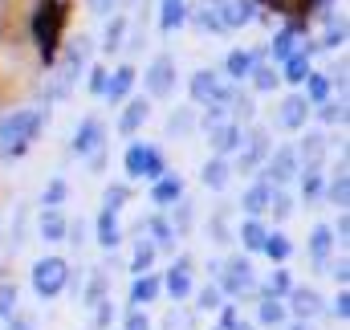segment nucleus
I'll list each match as a JSON object with an SVG mask.
<instances>
[{"label": "nucleus", "mask_w": 350, "mask_h": 330, "mask_svg": "<svg viewBox=\"0 0 350 330\" xmlns=\"http://www.w3.org/2000/svg\"><path fill=\"white\" fill-rule=\"evenodd\" d=\"M102 139H106L102 123H98V118H86V123L78 127V135H74V155H94V151L102 147Z\"/></svg>", "instance_id": "obj_9"}, {"label": "nucleus", "mask_w": 350, "mask_h": 330, "mask_svg": "<svg viewBox=\"0 0 350 330\" xmlns=\"http://www.w3.org/2000/svg\"><path fill=\"white\" fill-rule=\"evenodd\" d=\"M8 330H33V318L29 314H12V327Z\"/></svg>", "instance_id": "obj_53"}, {"label": "nucleus", "mask_w": 350, "mask_h": 330, "mask_svg": "<svg viewBox=\"0 0 350 330\" xmlns=\"http://www.w3.org/2000/svg\"><path fill=\"white\" fill-rule=\"evenodd\" d=\"M265 237H269V233H265L261 220H245V229H241V241L253 249V253H257V249H265Z\"/></svg>", "instance_id": "obj_30"}, {"label": "nucleus", "mask_w": 350, "mask_h": 330, "mask_svg": "<svg viewBox=\"0 0 350 330\" xmlns=\"http://www.w3.org/2000/svg\"><path fill=\"white\" fill-rule=\"evenodd\" d=\"M191 127H196V114H191V110H179V114H172V123H167L172 135H187Z\"/></svg>", "instance_id": "obj_38"}, {"label": "nucleus", "mask_w": 350, "mask_h": 330, "mask_svg": "<svg viewBox=\"0 0 350 330\" xmlns=\"http://www.w3.org/2000/svg\"><path fill=\"white\" fill-rule=\"evenodd\" d=\"M269 200H273V188L261 179V183H253V188L245 192V200H241V204H245V212H249V216H261L265 208H269Z\"/></svg>", "instance_id": "obj_20"}, {"label": "nucleus", "mask_w": 350, "mask_h": 330, "mask_svg": "<svg viewBox=\"0 0 350 330\" xmlns=\"http://www.w3.org/2000/svg\"><path fill=\"white\" fill-rule=\"evenodd\" d=\"M253 66H257V62H253V53H249V49H232V53H228V62H224V70H228V78H232V82L249 78V74H253Z\"/></svg>", "instance_id": "obj_21"}, {"label": "nucleus", "mask_w": 350, "mask_h": 330, "mask_svg": "<svg viewBox=\"0 0 350 330\" xmlns=\"http://www.w3.org/2000/svg\"><path fill=\"white\" fill-rule=\"evenodd\" d=\"M86 4H90V12H94V16H110V12L118 8V0H86Z\"/></svg>", "instance_id": "obj_50"}, {"label": "nucleus", "mask_w": 350, "mask_h": 330, "mask_svg": "<svg viewBox=\"0 0 350 330\" xmlns=\"http://www.w3.org/2000/svg\"><path fill=\"white\" fill-rule=\"evenodd\" d=\"M191 98H196L200 106H232L237 90L224 86L212 70H200V74H191Z\"/></svg>", "instance_id": "obj_4"}, {"label": "nucleus", "mask_w": 350, "mask_h": 330, "mask_svg": "<svg viewBox=\"0 0 350 330\" xmlns=\"http://www.w3.org/2000/svg\"><path fill=\"white\" fill-rule=\"evenodd\" d=\"M151 233H155V245H172L175 241V229L163 220V216H151V225H147Z\"/></svg>", "instance_id": "obj_36"}, {"label": "nucleus", "mask_w": 350, "mask_h": 330, "mask_svg": "<svg viewBox=\"0 0 350 330\" xmlns=\"http://www.w3.org/2000/svg\"><path fill=\"white\" fill-rule=\"evenodd\" d=\"M306 114H310V102L293 94V98H285V102H281V114H277V123H281L285 131H301V127H306Z\"/></svg>", "instance_id": "obj_10"}, {"label": "nucleus", "mask_w": 350, "mask_h": 330, "mask_svg": "<svg viewBox=\"0 0 350 330\" xmlns=\"http://www.w3.org/2000/svg\"><path fill=\"white\" fill-rule=\"evenodd\" d=\"M167 290H172V298H187L191 294V269H187V261H179L172 273H167Z\"/></svg>", "instance_id": "obj_24"}, {"label": "nucleus", "mask_w": 350, "mask_h": 330, "mask_svg": "<svg viewBox=\"0 0 350 330\" xmlns=\"http://www.w3.org/2000/svg\"><path fill=\"white\" fill-rule=\"evenodd\" d=\"M212 147H216V155L220 160H228L232 151H241L245 147V131H241V123H220V127H212Z\"/></svg>", "instance_id": "obj_7"}, {"label": "nucleus", "mask_w": 350, "mask_h": 330, "mask_svg": "<svg viewBox=\"0 0 350 330\" xmlns=\"http://www.w3.org/2000/svg\"><path fill=\"white\" fill-rule=\"evenodd\" d=\"M265 253H269L273 261H285V257L293 253V245H289V241H285L281 233H273V237H265Z\"/></svg>", "instance_id": "obj_34"}, {"label": "nucleus", "mask_w": 350, "mask_h": 330, "mask_svg": "<svg viewBox=\"0 0 350 330\" xmlns=\"http://www.w3.org/2000/svg\"><path fill=\"white\" fill-rule=\"evenodd\" d=\"M261 322H265V327H277V322H285V306H281L277 298H265V302H261Z\"/></svg>", "instance_id": "obj_32"}, {"label": "nucleus", "mask_w": 350, "mask_h": 330, "mask_svg": "<svg viewBox=\"0 0 350 330\" xmlns=\"http://www.w3.org/2000/svg\"><path fill=\"white\" fill-rule=\"evenodd\" d=\"M253 82H257V90H273L277 86V74L269 66H253Z\"/></svg>", "instance_id": "obj_44"}, {"label": "nucleus", "mask_w": 350, "mask_h": 330, "mask_svg": "<svg viewBox=\"0 0 350 330\" xmlns=\"http://www.w3.org/2000/svg\"><path fill=\"white\" fill-rule=\"evenodd\" d=\"M318 114H322V123H342L347 110H342V102H330L326 98V102H318Z\"/></svg>", "instance_id": "obj_42"}, {"label": "nucleus", "mask_w": 350, "mask_h": 330, "mask_svg": "<svg viewBox=\"0 0 350 330\" xmlns=\"http://www.w3.org/2000/svg\"><path fill=\"white\" fill-rule=\"evenodd\" d=\"M41 237H45V241H70V220H66L62 212L45 208V212H41Z\"/></svg>", "instance_id": "obj_16"}, {"label": "nucleus", "mask_w": 350, "mask_h": 330, "mask_svg": "<svg viewBox=\"0 0 350 330\" xmlns=\"http://www.w3.org/2000/svg\"><path fill=\"white\" fill-rule=\"evenodd\" d=\"M277 294H289V273L285 269H277L269 277V285H265V298H277Z\"/></svg>", "instance_id": "obj_40"}, {"label": "nucleus", "mask_w": 350, "mask_h": 330, "mask_svg": "<svg viewBox=\"0 0 350 330\" xmlns=\"http://www.w3.org/2000/svg\"><path fill=\"white\" fill-rule=\"evenodd\" d=\"M289 298H293V314H297V318H314V314L322 310L314 290H289Z\"/></svg>", "instance_id": "obj_25"}, {"label": "nucleus", "mask_w": 350, "mask_h": 330, "mask_svg": "<svg viewBox=\"0 0 350 330\" xmlns=\"http://www.w3.org/2000/svg\"><path fill=\"white\" fill-rule=\"evenodd\" d=\"M204 4H220V0H204Z\"/></svg>", "instance_id": "obj_58"}, {"label": "nucleus", "mask_w": 350, "mask_h": 330, "mask_svg": "<svg viewBox=\"0 0 350 330\" xmlns=\"http://www.w3.org/2000/svg\"><path fill=\"white\" fill-rule=\"evenodd\" d=\"M224 290H228V294H245V290H253V265L237 257V261L228 265V273H224Z\"/></svg>", "instance_id": "obj_11"}, {"label": "nucleus", "mask_w": 350, "mask_h": 330, "mask_svg": "<svg viewBox=\"0 0 350 330\" xmlns=\"http://www.w3.org/2000/svg\"><path fill=\"white\" fill-rule=\"evenodd\" d=\"M269 49H273V58H277V62H289V58H293V33H289V29H285V33H277Z\"/></svg>", "instance_id": "obj_33"}, {"label": "nucleus", "mask_w": 350, "mask_h": 330, "mask_svg": "<svg viewBox=\"0 0 350 330\" xmlns=\"http://www.w3.org/2000/svg\"><path fill=\"white\" fill-rule=\"evenodd\" d=\"M330 204H334V208H347V171H338V175L330 179Z\"/></svg>", "instance_id": "obj_37"}, {"label": "nucleus", "mask_w": 350, "mask_h": 330, "mask_svg": "<svg viewBox=\"0 0 350 330\" xmlns=\"http://www.w3.org/2000/svg\"><path fill=\"white\" fill-rule=\"evenodd\" d=\"M122 200H126V188H122V183L106 188V208H110V212H118V208H122Z\"/></svg>", "instance_id": "obj_46"}, {"label": "nucleus", "mask_w": 350, "mask_h": 330, "mask_svg": "<svg viewBox=\"0 0 350 330\" xmlns=\"http://www.w3.org/2000/svg\"><path fill=\"white\" fill-rule=\"evenodd\" d=\"M122 33H126V21H122V16H110L106 41H102V45H106V49H118V45H122Z\"/></svg>", "instance_id": "obj_35"}, {"label": "nucleus", "mask_w": 350, "mask_h": 330, "mask_svg": "<svg viewBox=\"0 0 350 330\" xmlns=\"http://www.w3.org/2000/svg\"><path fill=\"white\" fill-rule=\"evenodd\" d=\"M126 330H151V327H147L143 314H131V318H126Z\"/></svg>", "instance_id": "obj_54"}, {"label": "nucleus", "mask_w": 350, "mask_h": 330, "mask_svg": "<svg viewBox=\"0 0 350 330\" xmlns=\"http://www.w3.org/2000/svg\"><path fill=\"white\" fill-rule=\"evenodd\" d=\"M147 114H151V106H147L143 98L126 102V110H122V118H118V131H122V135H135V131L147 123Z\"/></svg>", "instance_id": "obj_15"}, {"label": "nucleus", "mask_w": 350, "mask_h": 330, "mask_svg": "<svg viewBox=\"0 0 350 330\" xmlns=\"http://www.w3.org/2000/svg\"><path fill=\"white\" fill-rule=\"evenodd\" d=\"M301 192H306V200H314V196L322 192V175H318V167H306V175H301Z\"/></svg>", "instance_id": "obj_39"}, {"label": "nucleus", "mask_w": 350, "mask_h": 330, "mask_svg": "<svg viewBox=\"0 0 350 330\" xmlns=\"http://www.w3.org/2000/svg\"><path fill=\"white\" fill-rule=\"evenodd\" d=\"M232 330H253V327H245V322H237V327H232Z\"/></svg>", "instance_id": "obj_56"}, {"label": "nucleus", "mask_w": 350, "mask_h": 330, "mask_svg": "<svg viewBox=\"0 0 350 330\" xmlns=\"http://www.w3.org/2000/svg\"><path fill=\"white\" fill-rule=\"evenodd\" d=\"M151 200H155L159 208H167V204H175V200H183V179H179V175H163V179H155Z\"/></svg>", "instance_id": "obj_14"}, {"label": "nucleus", "mask_w": 350, "mask_h": 330, "mask_svg": "<svg viewBox=\"0 0 350 330\" xmlns=\"http://www.w3.org/2000/svg\"><path fill=\"white\" fill-rule=\"evenodd\" d=\"M293 151H297V160L306 155V167H318V160L326 155V135H322V131H306L301 147H293Z\"/></svg>", "instance_id": "obj_18"}, {"label": "nucleus", "mask_w": 350, "mask_h": 330, "mask_svg": "<svg viewBox=\"0 0 350 330\" xmlns=\"http://www.w3.org/2000/svg\"><path fill=\"white\" fill-rule=\"evenodd\" d=\"M16 314V285H0V318Z\"/></svg>", "instance_id": "obj_41"}, {"label": "nucleus", "mask_w": 350, "mask_h": 330, "mask_svg": "<svg viewBox=\"0 0 350 330\" xmlns=\"http://www.w3.org/2000/svg\"><path fill=\"white\" fill-rule=\"evenodd\" d=\"M143 86H147V94L151 98H167L175 90V62L167 53H159L155 62H151V70L143 74Z\"/></svg>", "instance_id": "obj_5"}, {"label": "nucleus", "mask_w": 350, "mask_h": 330, "mask_svg": "<svg viewBox=\"0 0 350 330\" xmlns=\"http://www.w3.org/2000/svg\"><path fill=\"white\" fill-rule=\"evenodd\" d=\"M200 179H204V183H208L212 192H224V188H228V179H232V164L216 155V160H208V164H204Z\"/></svg>", "instance_id": "obj_12"}, {"label": "nucleus", "mask_w": 350, "mask_h": 330, "mask_svg": "<svg viewBox=\"0 0 350 330\" xmlns=\"http://www.w3.org/2000/svg\"><path fill=\"white\" fill-rule=\"evenodd\" d=\"M66 277H70V269H66L62 257L37 261V265H33V290H37V298H57V294L66 290Z\"/></svg>", "instance_id": "obj_3"}, {"label": "nucleus", "mask_w": 350, "mask_h": 330, "mask_svg": "<svg viewBox=\"0 0 350 330\" xmlns=\"http://www.w3.org/2000/svg\"><path fill=\"white\" fill-rule=\"evenodd\" d=\"M155 294H159V277H151V273L135 277V285H131V302H135V306H147V302H155Z\"/></svg>", "instance_id": "obj_22"}, {"label": "nucleus", "mask_w": 350, "mask_h": 330, "mask_svg": "<svg viewBox=\"0 0 350 330\" xmlns=\"http://www.w3.org/2000/svg\"><path fill=\"white\" fill-rule=\"evenodd\" d=\"M297 175V151L293 147H277L273 155H269V164H265V183L269 188H281V183H289Z\"/></svg>", "instance_id": "obj_6"}, {"label": "nucleus", "mask_w": 350, "mask_h": 330, "mask_svg": "<svg viewBox=\"0 0 350 330\" xmlns=\"http://www.w3.org/2000/svg\"><path fill=\"white\" fill-rule=\"evenodd\" d=\"M347 302H350L347 294H338V302H334V314H338V318H347Z\"/></svg>", "instance_id": "obj_55"}, {"label": "nucleus", "mask_w": 350, "mask_h": 330, "mask_svg": "<svg viewBox=\"0 0 350 330\" xmlns=\"http://www.w3.org/2000/svg\"><path fill=\"white\" fill-rule=\"evenodd\" d=\"M151 261H155V245H151V241H139V245H135V261H131L135 273H147Z\"/></svg>", "instance_id": "obj_31"}, {"label": "nucleus", "mask_w": 350, "mask_h": 330, "mask_svg": "<svg viewBox=\"0 0 350 330\" xmlns=\"http://www.w3.org/2000/svg\"><path fill=\"white\" fill-rule=\"evenodd\" d=\"M326 94H330V82H326L322 74H310V78H306V102H310V106L326 102Z\"/></svg>", "instance_id": "obj_29"}, {"label": "nucleus", "mask_w": 350, "mask_h": 330, "mask_svg": "<svg viewBox=\"0 0 350 330\" xmlns=\"http://www.w3.org/2000/svg\"><path fill=\"white\" fill-rule=\"evenodd\" d=\"M196 25L208 29V33H220V16L216 12H196Z\"/></svg>", "instance_id": "obj_49"}, {"label": "nucleus", "mask_w": 350, "mask_h": 330, "mask_svg": "<svg viewBox=\"0 0 350 330\" xmlns=\"http://www.w3.org/2000/svg\"><path fill=\"white\" fill-rule=\"evenodd\" d=\"M310 53H314V45H306V49H293V58L285 62V82L301 86L310 78Z\"/></svg>", "instance_id": "obj_17"}, {"label": "nucleus", "mask_w": 350, "mask_h": 330, "mask_svg": "<svg viewBox=\"0 0 350 330\" xmlns=\"http://www.w3.org/2000/svg\"><path fill=\"white\" fill-rule=\"evenodd\" d=\"M45 127V110H12L0 123V155H21L29 151V143L37 139V131Z\"/></svg>", "instance_id": "obj_1"}, {"label": "nucleus", "mask_w": 350, "mask_h": 330, "mask_svg": "<svg viewBox=\"0 0 350 330\" xmlns=\"http://www.w3.org/2000/svg\"><path fill=\"white\" fill-rule=\"evenodd\" d=\"M216 16H220V29H241L257 16V8H253V0H224V8Z\"/></svg>", "instance_id": "obj_8"}, {"label": "nucleus", "mask_w": 350, "mask_h": 330, "mask_svg": "<svg viewBox=\"0 0 350 330\" xmlns=\"http://www.w3.org/2000/svg\"><path fill=\"white\" fill-rule=\"evenodd\" d=\"M293 330H314V327H301V322H297V327H293Z\"/></svg>", "instance_id": "obj_57"}, {"label": "nucleus", "mask_w": 350, "mask_h": 330, "mask_svg": "<svg viewBox=\"0 0 350 330\" xmlns=\"http://www.w3.org/2000/svg\"><path fill=\"white\" fill-rule=\"evenodd\" d=\"M220 306V290L216 285H204L200 290V310H216Z\"/></svg>", "instance_id": "obj_47"}, {"label": "nucleus", "mask_w": 350, "mask_h": 330, "mask_svg": "<svg viewBox=\"0 0 350 330\" xmlns=\"http://www.w3.org/2000/svg\"><path fill=\"white\" fill-rule=\"evenodd\" d=\"M330 245H334V233H330L326 225H318V229H314V237H310V253H314V261H318V265H326Z\"/></svg>", "instance_id": "obj_27"}, {"label": "nucleus", "mask_w": 350, "mask_h": 330, "mask_svg": "<svg viewBox=\"0 0 350 330\" xmlns=\"http://www.w3.org/2000/svg\"><path fill=\"white\" fill-rule=\"evenodd\" d=\"M163 8H159V29L163 33H175L183 21H187V4L183 0H159Z\"/></svg>", "instance_id": "obj_19"}, {"label": "nucleus", "mask_w": 350, "mask_h": 330, "mask_svg": "<svg viewBox=\"0 0 350 330\" xmlns=\"http://www.w3.org/2000/svg\"><path fill=\"white\" fill-rule=\"evenodd\" d=\"M131 86H135V70H131V66H122V70H114V78L106 82L102 94H106L110 102H118V98H126V90H131Z\"/></svg>", "instance_id": "obj_23"}, {"label": "nucleus", "mask_w": 350, "mask_h": 330, "mask_svg": "<svg viewBox=\"0 0 350 330\" xmlns=\"http://www.w3.org/2000/svg\"><path fill=\"white\" fill-rule=\"evenodd\" d=\"M269 208H273V216H277V220H285V216L293 212V200H289L285 192H273V200H269Z\"/></svg>", "instance_id": "obj_43"}, {"label": "nucleus", "mask_w": 350, "mask_h": 330, "mask_svg": "<svg viewBox=\"0 0 350 330\" xmlns=\"http://www.w3.org/2000/svg\"><path fill=\"white\" fill-rule=\"evenodd\" d=\"M191 220H196V208H191V200H179V212H175V225H179V229H187Z\"/></svg>", "instance_id": "obj_48"}, {"label": "nucleus", "mask_w": 350, "mask_h": 330, "mask_svg": "<svg viewBox=\"0 0 350 330\" xmlns=\"http://www.w3.org/2000/svg\"><path fill=\"white\" fill-rule=\"evenodd\" d=\"M342 41H347V25L338 21V25H330V33H326V41H322V45H326V49H338Z\"/></svg>", "instance_id": "obj_45"}, {"label": "nucleus", "mask_w": 350, "mask_h": 330, "mask_svg": "<svg viewBox=\"0 0 350 330\" xmlns=\"http://www.w3.org/2000/svg\"><path fill=\"white\" fill-rule=\"evenodd\" d=\"M66 196H70V183H66V179L57 175V179H49V188H45V196H41V204L57 212V208L66 204Z\"/></svg>", "instance_id": "obj_28"}, {"label": "nucleus", "mask_w": 350, "mask_h": 330, "mask_svg": "<svg viewBox=\"0 0 350 330\" xmlns=\"http://www.w3.org/2000/svg\"><path fill=\"white\" fill-rule=\"evenodd\" d=\"M118 237H122V233H118L114 212H110V208H102V212H98V241H102L106 249H114V245H118Z\"/></svg>", "instance_id": "obj_26"}, {"label": "nucleus", "mask_w": 350, "mask_h": 330, "mask_svg": "<svg viewBox=\"0 0 350 330\" xmlns=\"http://www.w3.org/2000/svg\"><path fill=\"white\" fill-rule=\"evenodd\" d=\"M90 90H94V94L106 90V74H102V70H90Z\"/></svg>", "instance_id": "obj_52"}, {"label": "nucleus", "mask_w": 350, "mask_h": 330, "mask_svg": "<svg viewBox=\"0 0 350 330\" xmlns=\"http://www.w3.org/2000/svg\"><path fill=\"white\" fill-rule=\"evenodd\" d=\"M265 151H269V135H265V131H253V135L245 139V151H241L237 167H241V171L257 167V164H261V155H265Z\"/></svg>", "instance_id": "obj_13"}, {"label": "nucleus", "mask_w": 350, "mask_h": 330, "mask_svg": "<svg viewBox=\"0 0 350 330\" xmlns=\"http://www.w3.org/2000/svg\"><path fill=\"white\" fill-rule=\"evenodd\" d=\"M126 175H131V179H163V175H167V164H163L159 147H151V143H131V147H126Z\"/></svg>", "instance_id": "obj_2"}, {"label": "nucleus", "mask_w": 350, "mask_h": 330, "mask_svg": "<svg viewBox=\"0 0 350 330\" xmlns=\"http://www.w3.org/2000/svg\"><path fill=\"white\" fill-rule=\"evenodd\" d=\"M212 233H216V241H220V245H224V241H232V233H228L224 216H212Z\"/></svg>", "instance_id": "obj_51"}]
</instances>
